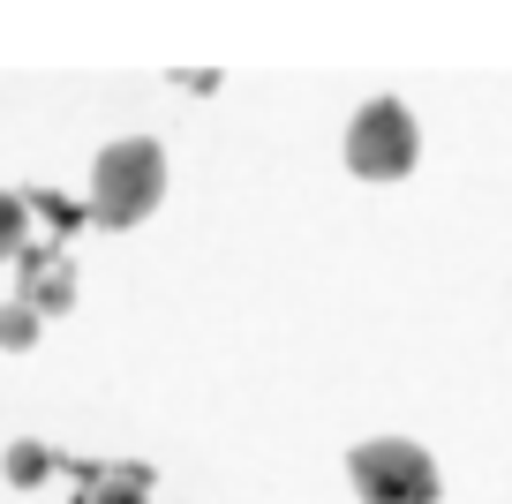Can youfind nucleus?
<instances>
[{
	"label": "nucleus",
	"mask_w": 512,
	"mask_h": 504,
	"mask_svg": "<svg viewBox=\"0 0 512 504\" xmlns=\"http://www.w3.org/2000/svg\"><path fill=\"white\" fill-rule=\"evenodd\" d=\"M166 196V151L151 136H121L91 166V219L98 226H144Z\"/></svg>",
	"instance_id": "nucleus-1"
},
{
	"label": "nucleus",
	"mask_w": 512,
	"mask_h": 504,
	"mask_svg": "<svg viewBox=\"0 0 512 504\" xmlns=\"http://www.w3.org/2000/svg\"><path fill=\"white\" fill-rule=\"evenodd\" d=\"M347 482L362 504H437L445 482H437V459L422 452L415 437H369L347 452Z\"/></svg>",
	"instance_id": "nucleus-2"
},
{
	"label": "nucleus",
	"mask_w": 512,
	"mask_h": 504,
	"mask_svg": "<svg viewBox=\"0 0 512 504\" xmlns=\"http://www.w3.org/2000/svg\"><path fill=\"white\" fill-rule=\"evenodd\" d=\"M415 158H422V136H415V113L400 98H369L347 121V166L362 181H400Z\"/></svg>",
	"instance_id": "nucleus-3"
},
{
	"label": "nucleus",
	"mask_w": 512,
	"mask_h": 504,
	"mask_svg": "<svg viewBox=\"0 0 512 504\" xmlns=\"http://www.w3.org/2000/svg\"><path fill=\"white\" fill-rule=\"evenodd\" d=\"M144 497H151V467H113L83 482V504H144Z\"/></svg>",
	"instance_id": "nucleus-4"
},
{
	"label": "nucleus",
	"mask_w": 512,
	"mask_h": 504,
	"mask_svg": "<svg viewBox=\"0 0 512 504\" xmlns=\"http://www.w3.org/2000/svg\"><path fill=\"white\" fill-rule=\"evenodd\" d=\"M23 301H31L38 316H61L68 301H76V279H68V264H31V294H23Z\"/></svg>",
	"instance_id": "nucleus-5"
},
{
	"label": "nucleus",
	"mask_w": 512,
	"mask_h": 504,
	"mask_svg": "<svg viewBox=\"0 0 512 504\" xmlns=\"http://www.w3.org/2000/svg\"><path fill=\"white\" fill-rule=\"evenodd\" d=\"M46 474H53V452H46V444H31V437H16V444H8V482H16V489L46 482Z\"/></svg>",
	"instance_id": "nucleus-6"
},
{
	"label": "nucleus",
	"mask_w": 512,
	"mask_h": 504,
	"mask_svg": "<svg viewBox=\"0 0 512 504\" xmlns=\"http://www.w3.org/2000/svg\"><path fill=\"white\" fill-rule=\"evenodd\" d=\"M38 339V309L31 301H8V309H0V347H31Z\"/></svg>",
	"instance_id": "nucleus-7"
},
{
	"label": "nucleus",
	"mask_w": 512,
	"mask_h": 504,
	"mask_svg": "<svg viewBox=\"0 0 512 504\" xmlns=\"http://www.w3.org/2000/svg\"><path fill=\"white\" fill-rule=\"evenodd\" d=\"M23 226H31L23 196H8V189H0V256H16V249H23Z\"/></svg>",
	"instance_id": "nucleus-8"
}]
</instances>
